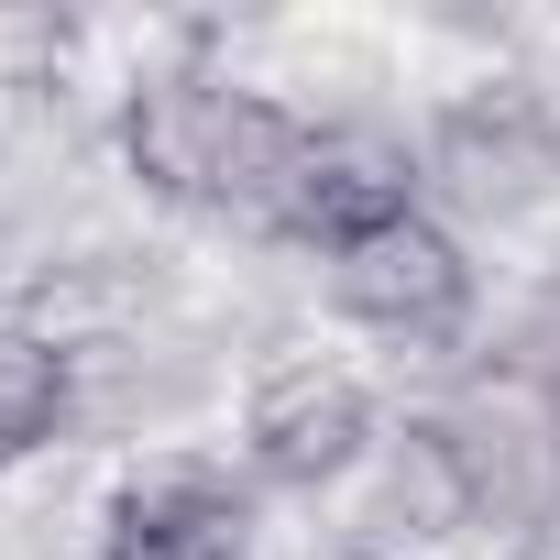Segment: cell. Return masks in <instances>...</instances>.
I'll use <instances>...</instances> for the list:
<instances>
[{"instance_id":"8992f818","label":"cell","mask_w":560,"mask_h":560,"mask_svg":"<svg viewBox=\"0 0 560 560\" xmlns=\"http://www.w3.org/2000/svg\"><path fill=\"white\" fill-rule=\"evenodd\" d=\"M67 429V352L45 330H0V472Z\"/></svg>"},{"instance_id":"277c9868","label":"cell","mask_w":560,"mask_h":560,"mask_svg":"<svg viewBox=\"0 0 560 560\" xmlns=\"http://www.w3.org/2000/svg\"><path fill=\"white\" fill-rule=\"evenodd\" d=\"M407 209H418V176H407L396 143H374V132H308L287 198H275V231L341 253V242H363V231H385Z\"/></svg>"},{"instance_id":"3957f363","label":"cell","mask_w":560,"mask_h":560,"mask_svg":"<svg viewBox=\"0 0 560 560\" xmlns=\"http://www.w3.org/2000/svg\"><path fill=\"white\" fill-rule=\"evenodd\" d=\"M242 440H253L264 483H330L374 440V407H363V385L341 363H275L253 385V407H242Z\"/></svg>"},{"instance_id":"7a4b0ae2","label":"cell","mask_w":560,"mask_h":560,"mask_svg":"<svg viewBox=\"0 0 560 560\" xmlns=\"http://www.w3.org/2000/svg\"><path fill=\"white\" fill-rule=\"evenodd\" d=\"M330 308L385 330V341H451L462 308H472V264L429 209H407V220H385V231L330 253Z\"/></svg>"},{"instance_id":"6da1fadb","label":"cell","mask_w":560,"mask_h":560,"mask_svg":"<svg viewBox=\"0 0 560 560\" xmlns=\"http://www.w3.org/2000/svg\"><path fill=\"white\" fill-rule=\"evenodd\" d=\"M298 143L308 121H287L253 89H220V78H165L132 100V165L143 187L187 198V209H220V220H264L275 231V198L298 176Z\"/></svg>"},{"instance_id":"5b68a950","label":"cell","mask_w":560,"mask_h":560,"mask_svg":"<svg viewBox=\"0 0 560 560\" xmlns=\"http://www.w3.org/2000/svg\"><path fill=\"white\" fill-rule=\"evenodd\" d=\"M110 560H242V494L209 472H143L110 505Z\"/></svg>"}]
</instances>
